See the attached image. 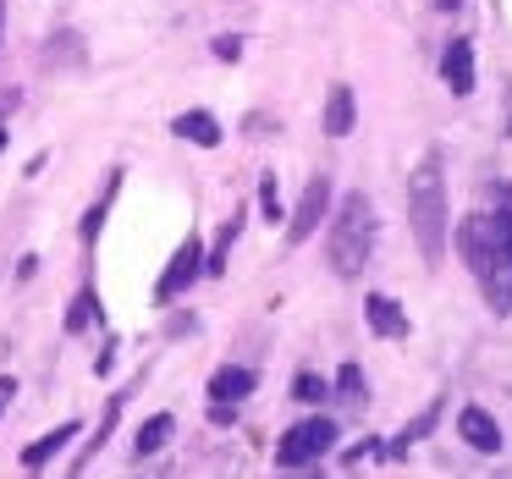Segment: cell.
Instances as JSON below:
<instances>
[{
    "label": "cell",
    "instance_id": "1",
    "mask_svg": "<svg viewBox=\"0 0 512 479\" xmlns=\"http://www.w3.org/2000/svg\"><path fill=\"white\" fill-rule=\"evenodd\" d=\"M408 221H413V237H419V254L424 265H441L446 259V182H441V155H424L408 177Z\"/></svg>",
    "mask_w": 512,
    "mask_h": 479
},
{
    "label": "cell",
    "instance_id": "2",
    "mask_svg": "<svg viewBox=\"0 0 512 479\" xmlns=\"http://www.w3.org/2000/svg\"><path fill=\"white\" fill-rule=\"evenodd\" d=\"M375 204L364 199V193H347L342 204H336L331 215V232H325V254H331V270L336 276H358V270L369 265V254H375Z\"/></svg>",
    "mask_w": 512,
    "mask_h": 479
},
{
    "label": "cell",
    "instance_id": "3",
    "mask_svg": "<svg viewBox=\"0 0 512 479\" xmlns=\"http://www.w3.org/2000/svg\"><path fill=\"white\" fill-rule=\"evenodd\" d=\"M331 441H336V424L331 419H303V424H292V430L281 435L276 463L281 468H303V463H314V457L331 452Z\"/></svg>",
    "mask_w": 512,
    "mask_h": 479
},
{
    "label": "cell",
    "instance_id": "4",
    "mask_svg": "<svg viewBox=\"0 0 512 479\" xmlns=\"http://www.w3.org/2000/svg\"><path fill=\"white\" fill-rule=\"evenodd\" d=\"M331 215V177H309V188H303V199H298V210H292V221H287V237L292 243H309L314 232H320V221Z\"/></svg>",
    "mask_w": 512,
    "mask_h": 479
},
{
    "label": "cell",
    "instance_id": "5",
    "mask_svg": "<svg viewBox=\"0 0 512 479\" xmlns=\"http://www.w3.org/2000/svg\"><path fill=\"white\" fill-rule=\"evenodd\" d=\"M204 276V248H199V237H188V243L171 254V265H166V276L155 281V298L160 303H171V298H182V292L193 287V281Z\"/></svg>",
    "mask_w": 512,
    "mask_h": 479
},
{
    "label": "cell",
    "instance_id": "6",
    "mask_svg": "<svg viewBox=\"0 0 512 479\" xmlns=\"http://www.w3.org/2000/svg\"><path fill=\"white\" fill-rule=\"evenodd\" d=\"M441 78H446V89H452L457 100H468V94H474V45H468V39H452V45H446Z\"/></svg>",
    "mask_w": 512,
    "mask_h": 479
},
{
    "label": "cell",
    "instance_id": "7",
    "mask_svg": "<svg viewBox=\"0 0 512 479\" xmlns=\"http://www.w3.org/2000/svg\"><path fill=\"white\" fill-rule=\"evenodd\" d=\"M457 435H463L474 452H501V424L485 408H463L457 413Z\"/></svg>",
    "mask_w": 512,
    "mask_h": 479
},
{
    "label": "cell",
    "instance_id": "8",
    "mask_svg": "<svg viewBox=\"0 0 512 479\" xmlns=\"http://www.w3.org/2000/svg\"><path fill=\"white\" fill-rule=\"evenodd\" d=\"M358 122V105H353V89L347 83H331V94H325V133L331 138H347Z\"/></svg>",
    "mask_w": 512,
    "mask_h": 479
},
{
    "label": "cell",
    "instance_id": "9",
    "mask_svg": "<svg viewBox=\"0 0 512 479\" xmlns=\"http://www.w3.org/2000/svg\"><path fill=\"white\" fill-rule=\"evenodd\" d=\"M364 314H369V325H375V336H408V314H402L386 292H369Z\"/></svg>",
    "mask_w": 512,
    "mask_h": 479
},
{
    "label": "cell",
    "instance_id": "10",
    "mask_svg": "<svg viewBox=\"0 0 512 479\" xmlns=\"http://www.w3.org/2000/svg\"><path fill=\"white\" fill-rule=\"evenodd\" d=\"M171 133L188 138V144H199V149H215V144H221V122H215L210 111H182L177 122H171Z\"/></svg>",
    "mask_w": 512,
    "mask_h": 479
},
{
    "label": "cell",
    "instance_id": "11",
    "mask_svg": "<svg viewBox=\"0 0 512 479\" xmlns=\"http://www.w3.org/2000/svg\"><path fill=\"white\" fill-rule=\"evenodd\" d=\"M248 391H254V369L226 364V369H215V375H210V397L215 402H237V397H248Z\"/></svg>",
    "mask_w": 512,
    "mask_h": 479
},
{
    "label": "cell",
    "instance_id": "12",
    "mask_svg": "<svg viewBox=\"0 0 512 479\" xmlns=\"http://www.w3.org/2000/svg\"><path fill=\"white\" fill-rule=\"evenodd\" d=\"M72 435H78V424H56V430H50V435H39V441L34 446H28V452H23V468H45L50 463V457H56L61 452V446H67L72 441Z\"/></svg>",
    "mask_w": 512,
    "mask_h": 479
},
{
    "label": "cell",
    "instance_id": "13",
    "mask_svg": "<svg viewBox=\"0 0 512 479\" xmlns=\"http://www.w3.org/2000/svg\"><path fill=\"white\" fill-rule=\"evenodd\" d=\"M171 430H177V419H171V413H155V419L149 424H138V457H149V452H160V446L171 441Z\"/></svg>",
    "mask_w": 512,
    "mask_h": 479
},
{
    "label": "cell",
    "instance_id": "14",
    "mask_svg": "<svg viewBox=\"0 0 512 479\" xmlns=\"http://www.w3.org/2000/svg\"><path fill=\"white\" fill-rule=\"evenodd\" d=\"M259 210H265L270 221H281V182H276V171L259 177Z\"/></svg>",
    "mask_w": 512,
    "mask_h": 479
},
{
    "label": "cell",
    "instance_id": "15",
    "mask_svg": "<svg viewBox=\"0 0 512 479\" xmlns=\"http://www.w3.org/2000/svg\"><path fill=\"white\" fill-rule=\"evenodd\" d=\"M325 391H331V380H325V375H309V369L292 380V397H298V402H320Z\"/></svg>",
    "mask_w": 512,
    "mask_h": 479
},
{
    "label": "cell",
    "instance_id": "16",
    "mask_svg": "<svg viewBox=\"0 0 512 479\" xmlns=\"http://www.w3.org/2000/svg\"><path fill=\"white\" fill-rule=\"evenodd\" d=\"M485 232H490V243L501 248V254L512 259V215L501 210V215H485Z\"/></svg>",
    "mask_w": 512,
    "mask_h": 479
},
{
    "label": "cell",
    "instance_id": "17",
    "mask_svg": "<svg viewBox=\"0 0 512 479\" xmlns=\"http://www.w3.org/2000/svg\"><path fill=\"white\" fill-rule=\"evenodd\" d=\"M94 309H100V303H94V292L83 287V292H78V303H72V314H67V331H83V325L94 320Z\"/></svg>",
    "mask_w": 512,
    "mask_h": 479
},
{
    "label": "cell",
    "instance_id": "18",
    "mask_svg": "<svg viewBox=\"0 0 512 479\" xmlns=\"http://www.w3.org/2000/svg\"><path fill=\"white\" fill-rule=\"evenodd\" d=\"M336 391H342V397H364V369H358V364H342V375H336Z\"/></svg>",
    "mask_w": 512,
    "mask_h": 479
},
{
    "label": "cell",
    "instance_id": "19",
    "mask_svg": "<svg viewBox=\"0 0 512 479\" xmlns=\"http://www.w3.org/2000/svg\"><path fill=\"white\" fill-rule=\"evenodd\" d=\"M237 56H243V39H237V34L215 39V61H237Z\"/></svg>",
    "mask_w": 512,
    "mask_h": 479
},
{
    "label": "cell",
    "instance_id": "20",
    "mask_svg": "<svg viewBox=\"0 0 512 479\" xmlns=\"http://www.w3.org/2000/svg\"><path fill=\"white\" fill-rule=\"evenodd\" d=\"M0 28H6V0H0Z\"/></svg>",
    "mask_w": 512,
    "mask_h": 479
},
{
    "label": "cell",
    "instance_id": "21",
    "mask_svg": "<svg viewBox=\"0 0 512 479\" xmlns=\"http://www.w3.org/2000/svg\"><path fill=\"white\" fill-rule=\"evenodd\" d=\"M0 149H6V127H0Z\"/></svg>",
    "mask_w": 512,
    "mask_h": 479
}]
</instances>
